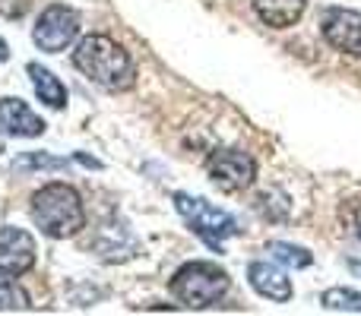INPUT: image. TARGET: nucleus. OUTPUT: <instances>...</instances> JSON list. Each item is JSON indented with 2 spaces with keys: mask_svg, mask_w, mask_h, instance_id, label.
<instances>
[{
  "mask_svg": "<svg viewBox=\"0 0 361 316\" xmlns=\"http://www.w3.org/2000/svg\"><path fill=\"white\" fill-rule=\"evenodd\" d=\"M29 294L16 285V282L0 275V313H16V310H29Z\"/></svg>",
  "mask_w": 361,
  "mask_h": 316,
  "instance_id": "obj_15",
  "label": "nucleus"
},
{
  "mask_svg": "<svg viewBox=\"0 0 361 316\" xmlns=\"http://www.w3.org/2000/svg\"><path fill=\"white\" fill-rule=\"evenodd\" d=\"M247 279H250V288H254L260 298L267 301H276V304H286V301H292L295 288L292 282L286 279V272H279L276 266H269V263H250L247 266Z\"/></svg>",
  "mask_w": 361,
  "mask_h": 316,
  "instance_id": "obj_10",
  "label": "nucleus"
},
{
  "mask_svg": "<svg viewBox=\"0 0 361 316\" xmlns=\"http://www.w3.org/2000/svg\"><path fill=\"white\" fill-rule=\"evenodd\" d=\"M80 35V16L76 10L63 4H51L42 10V16L35 19V29H32V42L38 44L48 54H61Z\"/></svg>",
  "mask_w": 361,
  "mask_h": 316,
  "instance_id": "obj_5",
  "label": "nucleus"
},
{
  "mask_svg": "<svg viewBox=\"0 0 361 316\" xmlns=\"http://www.w3.org/2000/svg\"><path fill=\"white\" fill-rule=\"evenodd\" d=\"M320 32L330 42V48H336L339 54L361 57V13L345 10V6H333L320 19Z\"/></svg>",
  "mask_w": 361,
  "mask_h": 316,
  "instance_id": "obj_8",
  "label": "nucleus"
},
{
  "mask_svg": "<svg viewBox=\"0 0 361 316\" xmlns=\"http://www.w3.org/2000/svg\"><path fill=\"white\" fill-rule=\"evenodd\" d=\"M73 63L86 80H92L95 86L108 89V92H130L137 86V63L124 51V44H118L114 38L92 32V35L80 38L73 51Z\"/></svg>",
  "mask_w": 361,
  "mask_h": 316,
  "instance_id": "obj_1",
  "label": "nucleus"
},
{
  "mask_svg": "<svg viewBox=\"0 0 361 316\" xmlns=\"http://www.w3.org/2000/svg\"><path fill=\"white\" fill-rule=\"evenodd\" d=\"M352 269H355V272L361 275V263H358V260H355V263H352Z\"/></svg>",
  "mask_w": 361,
  "mask_h": 316,
  "instance_id": "obj_18",
  "label": "nucleus"
},
{
  "mask_svg": "<svg viewBox=\"0 0 361 316\" xmlns=\"http://www.w3.org/2000/svg\"><path fill=\"white\" fill-rule=\"evenodd\" d=\"M25 73H29L32 89H35V95L44 101V105L57 108V111H61V108H67V86H63V82L57 80L48 67H42V63H29V67H25Z\"/></svg>",
  "mask_w": 361,
  "mask_h": 316,
  "instance_id": "obj_12",
  "label": "nucleus"
},
{
  "mask_svg": "<svg viewBox=\"0 0 361 316\" xmlns=\"http://www.w3.org/2000/svg\"><path fill=\"white\" fill-rule=\"evenodd\" d=\"M352 225H355V234H358V241H361V206L355 209V215H352Z\"/></svg>",
  "mask_w": 361,
  "mask_h": 316,
  "instance_id": "obj_17",
  "label": "nucleus"
},
{
  "mask_svg": "<svg viewBox=\"0 0 361 316\" xmlns=\"http://www.w3.org/2000/svg\"><path fill=\"white\" fill-rule=\"evenodd\" d=\"M254 10L273 29H288L305 16L307 0H254Z\"/></svg>",
  "mask_w": 361,
  "mask_h": 316,
  "instance_id": "obj_11",
  "label": "nucleus"
},
{
  "mask_svg": "<svg viewBox=\"0 0 361 316\" xmlns=\"http://www.w3.org/2000/svg\"><path fill=\"white\" fill-rule=\"evenodd\" d=\"M175 206H178L180 215H184V222L190 225V228L197 231V234L203 237L212 250L222 247L225 237L241 234L238 222L228 215V212L219 209V206H212V203H206V199H200V196H190V193H175Z\"/></svg>",
  "mask_w": 361,
  "mask_h": 316,
  "instance_id": "obj_4",
  "label": "nucleus"
},
{
  "mask_svg": "<svg viewBox=\"0 0 361 316\" xmlns=\"http://www.w3.org/2000/svg\"><path fill=\"white\" fill-rule=\"evenodd\" d=\"M35 237L23 228L0 225V275L4 279H19L35 266Z\"/></svg>",
  "mask_w": 361,
  "mask_h": 316,
  "instance_id": "obj_7",
  "label": "nucleus"
},
{
  "mask_svg": "<svg viewBox=\"0 0 361 316\" xmlns=\"http://www.w3.org/2000/svg\"><path fill=\"white\" fill-rule=\"evenodd\" d=\"M206 174L222 193H244L257 177V161L241 149H219L206 158Z\"/></svg>",
  "mask_w": 361,
  "mask_h": 316,
  "instance_id": "obj_6",
  "label": "nucleus"
},
{
  "mask_svg": "<svg viewBox=\"0 0 361 316\" xmlns=\"http://www.w3.org/2000/svg\"><path fill=\"white\" fill-rule=\"evenodd\" d=\"M267 253L273 256L276 263L288 266V269H305V266H311V263H314L311 250L298 247V244H286V241H269L267 244Z\"/></svg>",
  "mask_w": 361,
  "mask_h": 316,
  "instance_id": "obj_13",
  "label": "nucleus"
},
{
  "mask_svg": "<svg viewBox=\"0 0 361 316\" xmlns=\"http://www.w3.org/2000/svg\"><path fill=\"white\" fill-rule=\"evenodd\" d=\"M32 222L42 228L44 237L67 241L86 228V206L73 187L54 180V184H44L42 190H35L32 196Z\"/></svg>",
  "mask_w": 361,
  "mask_h": 316,
  "instance_id": "obj_2",
  "label": "nucleus"
},
{
  "mask_svg": "<svg viewBox=\"0 0 361 316\" xmlns=\"http://www.w3.org/2000/svg\"><path fill=\"white\" fill-rule=\"evenodd\" d=\"M228 285V272L219 269L216 263H184L171 275V294L190 310H206V307L219 304Z\"/></svg>",
  "mask_w": 361,
  "mask_h": 316,
  "instance_id": "obj_3",
  "label": "nucleus"
},
{
  "mask_svg": "<svg viewBox=\"0 0 361 316\" xmlns=\"http://www.w3.org/2000/svg\"><path fill=\"white\" fill-rule=\"evenodd\" d=\"M320 304L336 313H361V291H355V288H326L320 294Z\"/></svg>",
  "mask_w": 361,
  "mask_h": 316,
  "instance_id": "obj_14",
  "label": "nucleus"
},
{
  "mask_svg": "<svg viewBox=\"0 0 361 316\" xmlns=\"http://www.w3.org/2000/svg\"><path fill=\"white\" fill-rule=\"evenodd\" d=\"M0 127L10 137H25V139L44 133V120L23 99H0Z\"/></svg>",
  "mask_w": 361,
  "mask_h": 316,
  "instance_id": "obj_9",
  "label": "nucleus"
},
{
  "mask_svg": "<svg viewBox=\"0 0 361 316\" xmlns=\"http://www.w3.org/2000/svg\"><path fill=\"white\" fill-rule=\"evenodd\" d=\"M13 168H16V171H29V168L61 171V168H67V158H51V156H44V152H29V156H23Z\"/></svg>",
  "mask_w": 361,
  "mask_h": 316,
  "instance_id": "obj_16",
  "label": "nucleus"
}]
</instances>
